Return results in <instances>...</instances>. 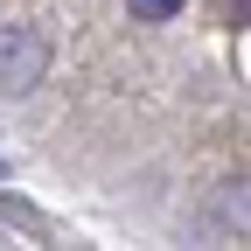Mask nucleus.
<instances>
[{"label":"nucleus","mask_w":251,"mask_h":251,"mask_svg":"<svg viewBox=\"0 0 251 251\" xmlns=\"http://www.w3.org/2000/svg\"><path fill=\"white\" fill-rule=\"evenodd\" d=\"M42 77H49V42L28 21H7V28H0V91L21 98V91H35Z\"/></svg>","instance_id":"1"},{"label":"nucleus","mask_w":251,"mask_h":251,"mask_svg":"<svg viewBox=\"0 0 251 251\" xmlns=\"http://www.w3.org/2000/svg\"><path fill=\"white\" fill-rule=\"evenodd\" d=\"M133 14L140 21H168V14H181V0H133Z\"/></svg>","instance_id":"3"},{"label":"nucleus","mask_w":251,"mask_h":251,"mask_svg":"<svg viewBox=\"0 0 251 251\" xmlns=\"http://www.w3.org/2000/svg\"><path fill=\"white\" fill-rule=\"evenodd\" d=\"M0 216H7V224H21L28 237H35L42 251H91L70 224H56V216L49 209H35V202H21V196H0Z\"/></svg>","instance_id":"2"}]
</instances>
